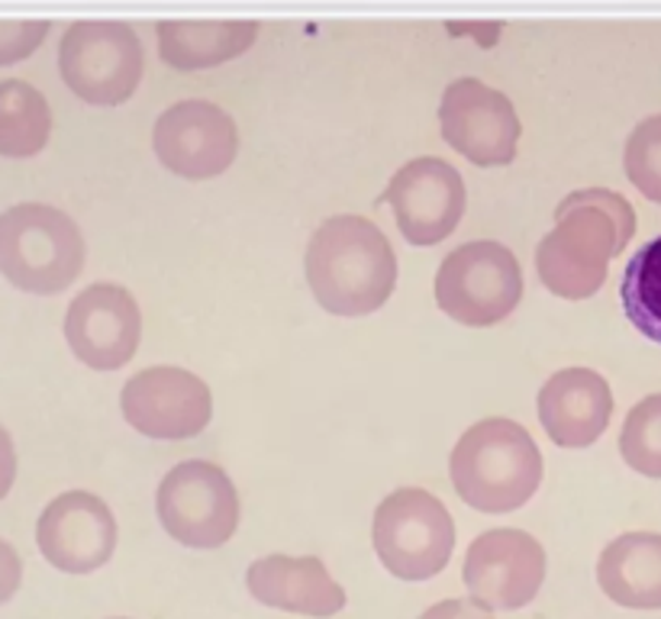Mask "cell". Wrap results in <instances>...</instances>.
<instances>
[{"label": "cell", "mask_w": 661, "mask_h": 619, "mask_svg": "<svg viewBox=\"0 0 661 619\" xmlns=\"http://www.w3.org/2000/svg\"><path fill=\"white\" fill-rule=\"evenodd\" d=\"M636 236V210L610 188L571 191L555 206V229L543 236L536 249L539 281L555 298L587 301L594 298L610 262Z\"/></svg>", "instance_id": "obj_1"}, {"label": "cell", "mask_w": 661, "mask_h": 619, "mask_svg": "<svg viewBox=\"0 0 661 619\" xmlns=\"http://www.w3.org/2000/svg\"><path fill=\"white\" fill-rule=\"evenodd\" d=\"M304 271L317 304L332 316H368L394 294L397 255L371 219L339 213L310 236Z\"/></svg>", "instance_id": "obj_2"}, {"label": "cell", "mask_w": 661, "mask_h": 619, "mask_svg": "<svg viewBox=\"0 0 661 619\" xmlns=\"http://www.w3.org/2000/svg\"><path fill=\"white\" fill-rule=\"evenodd\" d=\"M455 494L481 514H510L533 501L543 484L536 439L507 416L474 422L448 455Z\"/></svg>", "instance_id": "obj_3"}, {"label": "cell", "mask_w": 661, "mask_h": 619, "mask_svg": "<svg viewBox=\"0 0 661 619\" xmlns=\"http://www.w3.org/2000/svg\"><path fill=\"white\" fill-rule=\"evenodd\" d=\"M81 226L59 206L16 204L0 213V275L26 294H59L85 268Z\"/></svg>", "instance_id": "obj_4"}, {"label": "cell", "mask_w": 661, "mask_h": 619, "mask_svg": "<svg viewBox=\"0 0 661 619\" xmlns=\"http://www.w3.org/2000/svg\"><path fill=\"white\" fill-rule=\"evenodd\" d=\"M378 561L401 581H430L455 552V519L436 494L423 488L391 491L371 526Z\"/></svg>", "instance_id": "obj_5"}, {"label": "cell", "mask_w": 661, "mask_h": 619, "mask_svg": "<svg viewBox=\"0 0 661 619\" xmlns=\"http://www.w3.org/2000/svg\"><path fill=\"white\" fill-rule=\"evenodd\" d=\"M523 268L497 239H474L452 249L436 271V304L461 326H494L520 307Z\"/></svg>", "instance_id": "obj_6"}, {"label": "cell", "mask_w": 661, "mask_h": 619, "mask_svg": "<svg viewBox=\"0 0 661 619\" xmlns=\"http://www.w3.org/2000/svg\"><path fill=\"white\" fill-rule=\"evenodd\" d=\"M142 42L129 23L78 20L59 46L62 81L94 106L126 103L142 81Z\"/></svg>", "instance_id": "obj_7"}, {"label": "cell", "mask_w": 661, "mask_h": 619, "mask_svg": "<svg viewBox=\"0 0 661 619\" xmlns=\"http://www.w3.org/2000/svg\"><path fill=\"white\" fill-rule=\"evenodd\" d=\"M155 514L175 542L207 552L232 539L239 526V494L220 465L188 458L162 478Z\"/></svg>", "instance_id": "obj_8"}, {"label": "cell", "mask_w": 661, "mask_h": 619, "mask_svg": "<svg viewBox=\"0 0 661 619\" xmlns=\"http://www.w3.org/2000/svg\"><path fill=\"white\" fill-rule=\"evenodd\" d=\"M546 548L523 529H487L465 555L461 581L471 601L491 614L520 610L536 601L546 581Z\"/></svg>", "instance_id": "obj_9"}, {"label": "cell", "mask_w": 661, "mask_h": 619, "mask_svg": "<svg viewBox=\"0 0 661 619\" xmlns=\"http://www.w3.org/2000/svg\"><path fill=\"white\" fill-rule=\"evenodd\" d=\"M119 410L136 432L162 442H181L207 429L214 394L201 375L175 365H155L123 384Z\"/></svg>", "instance_id": "obj_10"}, {"label": "cell", "mask_w": 661, "mask_h": 619, "mask_svg": "<svg viewBox=\"0 0 661 619\" xmlns=\"http://www.w3.org/2000/svg\"><path fill=\"white\" fill-rule=\"evenodd\" d=\"M442 139L471 165L497 168L517 159L523 136L517 106L497 88L478 78H458L445 88L440 103Z\"/></svg>", "instance_id": "obj_11"}, {"label": "cell", "mask_w": 661, "mask_h": 619, "mask_svg": "<svg viewBox=\"0 0 661 619\" xmlns=\"http://www.w3.org/2000/svg\"><path fill=\"white\" fill-rule=\"evenodd\" d=\"M158 162L191 181L217 178L239 155L236 119L211 101H178L158 113L152 126Z\"/></svg>", "instance_id": "obj_12"}, {"label": "cell", "mask_w": 661, "mask_h": 619, "mask_svg": "<svg viewBox=\"0 0 661 619\" xmlns=\"http://www.w3.org/2000/svg\"><path fill=\"white\" fill-rule=\"evenodd\" d=\"M465 201L468 194L458 168L436 155H420L391 178L378 206L394 210L397 229L410 245H436L455 232L465 216Z\"/></svg>", "instance_id": "obj_13"}, {"label": "cell", "mask_w": 661, "mask_h": 619, "mask_svg": "<svg viewBox=\"0 0 661 619\" xmlns=\"http://www.w3.org/2000/svg\"><path fill=\"white\" fill-rule=\"evenodd\" d=\"M113 510L91 491H65L46 504L36 522L42 558L62 574H94L116 552Z\"/></svg>", "instance_id": "obj_14"}, {"label": "cell", "mask_w": 661, "mask_h": 619, "mask_svg": "<svg viewBox=\"0 0 661 619\" xmlns=\"http://www.w3.org/2000/svg\"><path fill=\"white\" fill-rule=\"evenodd\" d=\"M142 339V310L113 281L88 285L65 313V342L78 362L94 371L123 368Z\"/></svg>", "instance_id": "obj_15"}, {"label": "cell", "mask_w": 661, "mask_h": 619, "mask_svg": "<svg viewBox=\"0 0 661 619\" xmlns=\"http://www.w3.org/2000/svg\"><path fill=\"white\" fill-rule=\"evenodd\" d=\"M245 588L252 601L284 610V614H301V617L327 619L345 610V591L330 574L323 558L317 555H265L249 565L245 571Z\"/></svg>", "instance_id": "obj_16"}, {"label": "cell", "mask_w": 661, "mask_h": 619, "mask_svg": "<svg viewBox=\"0 0 661 619\" xmlns=\"http://www.w3.org/2000/svg\"><path fill=\"white\" fill-rule=\"evenodd\" d=\"M613 416V391L594 368H561L539 391V422L555 445H594Z\"/></svg>", "instance_id": "obj_17"}, {"label": "cell", "mask_w": 661, "mask_h": 619, "mask_svg": "<svg viewBox=\"0 0 661 619\" xmlns=\"http://www.w3.org/2000/svg\"><path fill=\"white\" fill-rule=\"evenodd\" d=\"M600 591L626 610H661V532H623L597 561Z\"/></svg>", "instance_id": "obj_18"}, {"label": "cell", "mask_w": 661, "mask_h": 619, "mask_svg": "<svg viewBox=\"0 0 661 619\" xmlns=\"http://www.w3.org/2000/svg\"><path fill=\"white\" fill-rule=\"evenodd\" d=\"M158 55L178 72L217 68L239 59L255 39V20H162L155 26Z\"/></svg>", "instance_id": "obj_19"}, {"label": "cell", "mask_w": 661, "mask_h": 619, "mask_svg": "<svg viewBox=\"0 0 661 619\" xmlns=\"http://www.w3.org/2000/svg\"><path fill=\"white\" fill-rule=\"evenodd\" d=\"M52 136V106L26 81H0V155L33 159Z\"/></svg>", "instance_id": "obj_20"}, {"label": "cell", "mask_w": 661, "mask_h": 619, "mask_svg": "<svg viewBox=\"0 0 661 619\" xmlns=\"http://www.w3.org/2000/svg\"><path fill=\"white\" fill-rule=\"evenodd\" d=\"M626 319L661 345V236L649 239L626 265L620 281Z\"/></svg>", "instance_id": "obj_21"}, {"label": "cell", "mask_w": 661, "mask_h": 619, "mask_svg": "<svg viewBox=\"0 0 661 619\" xmlns=\"http://www.w3.org/2000/svg\"><path fill=\"white\" fill-rule=\"evenodd\" d=\"M620 455L633 471L661 481V394L643 397L626 413L620 429Z\"/></svg>", "instance_id": "obj_22"}, {"label": "cell", "mask_w": 661, "mask_h": 619, "mask_svg": "<svg viewBox=\"0 0 661 619\" xmlns=\"http://www.w3.org/2000/svg\"><path fill=\"white\" fill-rule=\"evenodd\" d=\"M623 168L643 198L661 204V113L646 116L630 132L623 149Z\"/></svg>", "instance_id": "obj_23"}, {"label": "cell", "mask_w": 661, "mask_h": 619, "mask_svg": "<svg viewBox=\"0 0 661 619\" xmlns=\"http://www.w3.org/2000/svg\"><path fill=\"white\" fill-rule=\"evenodd\" d=\"M49 36L46 20H0V65L29 59Z\"/></svg>", "instance_id": "obj_24"}, {"label": "cell", "mask_w": 661, "mask_h": 619, "mask_svg": "<svg viewBox=\"0 0 661 619\" xmlns=\"http://www.w3.org/2000/svg\"><path fill=\"white\" fill-rule=\"evenodd\" d=\"M23 584V561L10 542L0 539V604L13 601V594Z\"/></svg>", "instance_id": "obj_25"}, {"label": "cell", "mask_w": 661, "mask_h": 619, "mask_svg": "<svg viewBox=\"0 0 661 619\" xmlns=\"http://www.w3.org/2000/svg\"><path fill=\"white\" fill-rule=\"evenodd\" d=\"M420 619H494V614L478 607L471 597H452V601H440L430 610H423Z\"/></svg>", "instance_id": "obj_26"}, {"label": "cell", "mask_w": 661, "mask_h": 619, "mask_svg": "<svg viewBox=\"0 0 661 619\" xmlns=\"http://www.w3.org/2000/svg\"><path fill=\"white\" fill-rule=\"evenodd\" d=\"M13 481H16V449L0 422V501L13 491Z\"/></svg>", "instance_id": "obj_27"}, {"label": "cell", "mask_w": 661, "mask_h": 619, "mask_svg": "<svg viewBox=\"0 0 661 619\" xmlns=\"http://www.w3.org/2000/svg\"><path fill=\"white\" fill-rule=\"evenodd\" d=\"M111 619H123V617H111Z\"/></svg>", "instance_id": "obj_28"}]
</instances>
